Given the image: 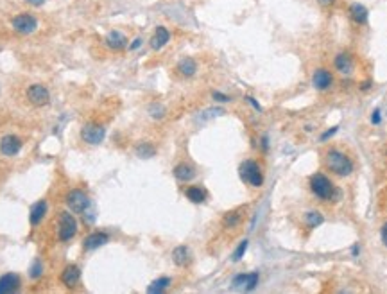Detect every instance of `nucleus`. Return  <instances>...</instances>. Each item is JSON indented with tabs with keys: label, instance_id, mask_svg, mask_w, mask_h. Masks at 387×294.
<instances>
[{
	"label": "nucleus",
	"instance_id": "1",
	"mask_svg": "<svg viewBox=\"0 0 387 294\" xmlns=\"http://www.w3.org/2000/svg\"><path fill=\"white\" fill-rule=\"evenodd\" d=\"M326 165L339 176H348L353 171V163H351L350 158L346 154L339 153L337 149L328 151V154H326Z\"/></svg>",
	"mask_w": 387,
	"mask_h": 294
},
{
	"label": "nucleus",
	"instance_id": "2",
	"mask_svg": "<svg viewBox=\"0 0 387 294\" xmlns=\"http://www.w3.org/2000/svg\"><path fill=\"white\" fill-rule=\"evenodd\" d=\"M239 174L242 178V181H246L251 186H262V183H264V176H262L260 167L253 160L242 161V165L239 169Z\"/></svg>",
	"mask_w": 387,
	"mask_h": 294
},
{
	"label": "nucleus",
	"instance_id": "3",
	"mask_svg": "<svg viewBox=\"0 0 387 294\" xmlns=\"http://www.w3.org/2000/svg\"><path fill=\"white\" fill-rule=\"evenodd\" d=\"M310 188L321 199H332L333 196V185L325 174H314L310 178Z\"/></svg>",
	"mask_w": 387,
	"mask_h": 294
},
{
	"label": "nucleus",
	"instance_id": "4",
	"mask_svg": "<svg viewBox=\"0 0 387 294\" xmlns=\"http://www.w3.org/2000/svg\"><path fill=\"white\" fill-rule=\"evenodd\" d=\"M75 233H77V222H75L74 215H70L68 212H61V215H59V240L68 242Z\"/></svg>",
	"mask_w": 387,
	"mask_h": 294
},
{
	"label": "nucleus",
	"instance_id": "5",
	"mask_svg": "<svg viewBox=\"0 0 387 294\" xmlns=\"http://www.w3.org/2000/svg\"><path fill=\"white\" fill-rule=\"evenodd\" d=\"M67 204L72 212H75V214H82L86 208H90V199L82 190L75 188V190H70V192H68Z\"/></svg>",
	"mask_w": 387,
	"mask_h": 294
},
{
	"label": "nucleus",
	"instance_id": "6",
	"mask_svg": "<svg viewBox=\"0 0 387 294\" xmlns=\"http://www.w3.org/2000/svg\"><path fill=\"white\" fill-rule=\"evenodd\" d=\"M38 27V20L31 14H18V16L13 18V29L20 34H31V32L36 31Z\"/></svg>",
	"mask_w": 387,
	"mask_h": 294
},
{
	"label": "nucleus",
	"instance_id": "7",
	"mask_svg": "<svg viewBox=\"0 0 387 294\" xmlns=\"http://www.w3.org/2000/svg\"><path fill=\"white\" fill-rule=\"evenodd\" d=\"M81 136L86 143L95 145V143H100L104 140V136H106V129H104L102 125H97V124H86L84 128L81 129Z\"/></svg>",
	"mask_w": 387,
	"mask_h": 294
},
{
	"label": "nucleus",
	"instance_id": "8",
	"mask_svg": "<svg viewBox=\"0 0 387 294\" xmlns=\"http://www.w3.org/2000/svg\"><path fill=\"white\" fill-rule=\"evenodd\" d=\"M258 283V272H247V275H236L231 282L235 290H253Z\"/></svg>",
	"mask_w": 387,
	"mask_h": 294
},
{
	"label": "nucleus",
	"instance_id": "9",
	"mask_svg": "<svg viewBox=\"0 0 387 294\" xmlns=\"http://www.w3.org/2000/svg\"><path fill=\"white\" fill-rule=\"evenodd\" d=\"M27 99L31 100L34 106H45L50 100V93L43 85H32L31 88L27 90Z\"/></svg>",
	"mask_w": 387,
	"mask_h": 294
},
{
	"label": "nucleus",
	"instance_id": "10",
	"mask_svg": "<svg viewBox=\"0 0 387 294\" xmlns=\"http://www.w3.org/2000/svg\"><path fill=\"white\" fill-rule=\"evenodd\" d=\"M20 149H22V140L18 138V136L6 135L0 140V151H2V154H6V156H14V154L20 153Z\"/></svg>",
	"mask_w": 387,
	"mask_h": 294
},
{
	"label": "nucleus",
	"instance_id": "11",
	"mask_svg": "<svg viewBox=\"0 0 387 294\" xmlns=\"http://www.w3.org/2000/svg\"><path fill=\"white\" fill-rule=\"evenodd\" d=\"M20 287V276L14 272H7V275L0 276V294H9Z\"/></svg>",
	"mask_w": 387,
	"mask_h": 294
},
{
	"label": "nucleus",
	"instance_id": "12",
	"mask_svg": "<svg viewBox=\"0 0 387 294\" xmlns=\"http://www.w3.org/2000/svg\"><path fill=\"white\" fill-rule=\"evenodd\" d=\"M79 280H81V269H79L77 265H67L64 271L61 272V282L67 287L77 285Z\"/></svg>",
	"mask_w": 387,
	"mask_h": 294
},
{
	"label": "nucleus",
	"instance_id": "13",
	"mask_svg": "<svg viewBox=\"0 0 387 294\" xmlns=\"http://www.w3.org/2000/svg\"><path fill=\"white\" fill-rule=\"evenodd\" d=\"M168 39H170V32H168L163 25H160V27H156L153 38H150V47H153L154 50H160L167 45Z\"/></svg>",
	"mask_w": 387,
	"mask_h": 294
},
{
	"label": "nucleus",
	"instance_id": "14",
	"mask_svg": "<svg viewBox=\"0 0 387 294\" xmlns=\"http://www.w3.org/2000/svg\"><path fill=\"white\" fill-rule=\"evenodd\" d=\"M104 43H106L111 50H120L127 45V38H125L120 31H111L110 34L104 38Z\"/></svg>",
	"mask_w": 387,
	"mask_h": 294
},
{
	"label": "nucleus",
	"instance_id": "15",
	"mask_svg": "<svg viewBox=\"0 0 387 294\" xmlns=\"http://www.w3.org/2000/svg\"><path fill=\"white\" fill-rule=\"evenodd\" d=\"M312 81H314V86L317 90H326L333 82V77H332V74H330L328 70L319 68V70L314 74V79H312Z\"/></svg>",
	"mask_w": 387,
	"mask_h": 294
},
{
	"label": "nucleus",
	"instance_id": "16",
	"mask_svg": "<svg viewBox=\"0 0 387 294\" xmlns=\"http://www.w3.org/2000/svg\"><path fill=\"white\" fill-rule=\"evenodd\" d=\"M107 240H110V237H107L106 233H102V232L92 233V235L86 237V240H84V247H86V249H88V251L97 249V247L104 246V244H106Z\"/></svg>",
	"mask_w": 387,
	"mask_h": 294
},
{
	"label": "nucleus",
	"instance_id": "17",
	"mask_svg": "<svg viewBox=\"0 0 387 294\" xmlns=\"http://www.w3.org/2000/svg\"><path fill=\"white\" fill-rule=\"evenodd\" d=\"M45 214H47V203L41 199V201H38V203H36L34 206L31 208V224L32 226H38L39 222L43 221Z\"/></svg>",
	"mask_w": 387,
	"mask_h": 294
},
{
	"label": "nucleus",
	"instance_id": "18",
	"mask_svg": "<svg viewBox=\"0 0 387 294\" xmlns=\"http://www.w3.org/2000/svg\"><path fill=\"white\" fill-rule=\"evenodd\" d=\"M172 260H174V264L179 265V267H183V265L188 264V262H190V251H188V247H185V246L176 247V249L172 251Z\"/></svg>",
	"mask_w": 387,
	"mask_h": 294
},
{
	"label": "nucleus",
	"instance_id": "19",
	"mask_svg": "<svg viewBox=\"0 0 387 294\" xmlns=\"http://www.w3.org/2000/svg\"><path fill=\"white\" fill-rule=\"evenodd\" d=\"M350 16L355 24H365V20H368V9L362 4H353L350 7Z\"/></svg>",
	"mask_w": 387,
	"mask_h": 294
},
{
	"label": "nucleus",
	"instance_id": "20",
	"mask_svg": "<svg viewBox=\"0 0 387 294\" xmlns=\"http://www.w3.org/2000/svg\"><path fill=\"white\" fill-rule=\"evenodd\" d=\"M174 176L179 181H190V179L196 176V171H193V167H190L188 163H179L178 167L174 169Z\"/></svg>",
	"mask_w": 387,
	"mask_h": 294
},
{
	"label": "nucleus",
	"instance_id": "21",
	"mask_svg": "<svg viewBox=\"0 0 387 294\" xmlns=\"http://www.w3.org/2000/svg\"><path fill=\"white\" fill-rule=\"evenodd\" d=\"M335 68L342 74H350L353 70V59H351L348 54H339L335 57Z\"/></svg>",
	"mask_w": 387,
	"mask_h": 294
},
{
	"label": "nucleus",
	"instance_id": "22",
	"mask_svg": "<svg viewBox=\"0 0 387 294\" xmlns=\"http://www.w3.org/2000/svg\"><path fill=\"white\" fill-rule=\"evenodd\" d=\"M178 70L181 72L183 75H186V77H190V75H193V74H196V70H197V65H196V61H193L192 57H185V59H181V61H179V65H178Z\"/></svg>",
	"mask_w": 387,
	"mask_h": 294
},
{
	"label": "nucleus",
	"instance_id": "23",
	"mask_svg": "<svg viewBox=\"0 0 387 294\" xmlns=\"http://www.w3.org/2000/svg\"><path fill=\"white\" fill-rule=\"evenodd\" d=\"M185 196L188 197L192 203H203V201L206 199V192H204L201 186H188V188L185 190Z\"/></svg>",
	"mask_w": 387,
	"mask_h": 294
},
{
	"label": "nucleus",
	"instance_id": "24",
	"mask_svg": "<svg viewBox=\"0 0 387 294\" xmlns=\"http://www.w3.org/2000/svg\"><path fill=\"white\" fill-rule=\"evenodd\" d=\"M168 285H170V278H158V280H154L149 287H147V292H150V294L163 292Z\"/></svg>",
	"mask_w": 387,
	"mask_h": 294
},
{
	"label": "nucleus",
	"instance_id": "25",
	"mask_svg": "<svg viewBox=\"0 0 387 294\" xmlns=\"http://www.w3.org/2000/svg\"><path fill=\"white\" fill-rule=\"evenodd\" d=\"M307 222L310 228H315L322 222V215L319 212H310V214H307Z\"/></svg>",
	"mask_w": 387,
	"mask_h": 294
},
{
	"label": "nucleus",
	"instance_id": "26",
	"mask_svg": "<svg viewBox=\"0 0 387 294\" xmlns=\"http://www.w3.org/2000/svg\"><path fill=\"white\" fill-rule=\"evenodd\" d=\"M239 222H240V215L236 214V212H229V214H226L224 224L228 226V228H235Z\"/></svg>",
	"mask_w": 387,
	"mask_h": 294
},
{
	"label": "nucleus",
	"instance_id": "27",
	"mask_svg": "<svg viewBox=\"0 0 387 294\" xmlns=\"http://www.w3.org/2000/svg\"><path fill=\"white\" fill-rule=\"evenodd\" d=\"M136 153H138V156H142V158H150L154 154V149L149 145V143H143V145H140L138 149H136Z\"/></svg>",
	"mask_w": 387,
	"mask_h": 294
},
{
	"label": "nucleus",
	"instance_id": "28",
	"mask_svg": "<svg viewBox=\"0 0 387 294\" xmlns=\"http://www.w3.org/2000/svg\"><path fill=\"white\" fill-rule=\"evenodd\" d=\"M246 249H247V240H242V242H240V246L236 247V251L233 253V260L239 262L240 258H242V255L246 253Z\"/></svg>",
	"mask_w": 387,
	"mask_h": 294
},
{
	"label": "nucleus",
	"instance_id": "29",
	"mask_svg": "<svg viewBox=\"0 0 387 294\" xmlns=\"http://www.w3.org/2000/svg\"><path fill=\"white\" fill-rule=\"evenodd\" d=\"M31 278H38L39 275H41V264H39V260H36L34 264H32V267H31Z\"/></svg>",
	"mask_w": 387,
	"mask_h": 294
},
{
	"label": "nucleus",
	"instance_id": "30",
	"mask_svg": "<svg viewBox=\"0 0 387 294\" xmlns=\"http://www.w3.org/2000/svg\"><path fill=\"white\" fill-rule=\"evenodd\" d=\"M138 47H142V38H135V39H133V43L129 45V49H131V50H136Z\"/></svg>",
	"mask_w": 387,
	"mask_h": 294
},
{
	"label": "nucleus",
	"instance_id": "31",
	"mask_svg": "<svg viewBox=\"0 0 387 294\" xmlns=\"http://www.w3.org/2000/svg\"><path fill=\"white\" fill-rule=\"evenodd\" d=\"M213 97L217 100H221V102H228V100H229L228 95H222V93H219V92H213Z\"/></svg>",
	"mask_w": 387,
	"mask_h": 294
},
{
	"label": "nucleus",
	"instance_id": "32",
	"mask_svg": "<svg viewBox=\"0 0 387 294\" xmlns=\"http://www.w3.org/2000/svg\"><path fill=\"white\" fill-rule=\"evenodd\" d=\"M382 240H383V244L387 246V222L383 224V228H382Z\"/></svg>",
	"mask_w": 387,
	"mask_h": 294
},
{
	"label": "nucleus",
	"instance_id": "33",
	"mask_svg": "<svg viewBox=\"0 0 387 294\" xmlns=\"http://www.w3.org/2000/svg\"><path fill=\"white\" fill-rule=\"evenodd\" d=\"M371 120L375 122V124H378V122H380V111H375V113H373V118H371Z\"/></svg>",
	"mask_w": 387,
	"mask_h": 294
},
{
	"label": "nucleus",
	"instance_id": "34",
	"mask_svg": "<svg viewBox=\"0 0 387 294\" xmlns=\"http://www.w3.org/2000/svg\"><path fill=\"white\" fill-rule=\"evenodd\" d=\"M27 2L32 6H41V4H45V0H27Z\"/></svg>",
	"mask_w": 387,
	"mask_h": 294
},
{
	"label": "nucleus",
	"instance_id": "35",
	"mask_svg": "<svg viewBox=\"0 0 387 294\" xmlns=\"http://www.w3.org/2000/svg\"><path fill=\"white\" fill-rule=\"evenodd\" d=\"M246 99H247V100H249V102H251V104H253V106H254V108H256V110H260V104H256V100H254V99H253V97H246Z\"/></svg>",
	"mask_w": 387,
	"mask_h": 294
},
{
	"label": "nucleus",
	"instance_id": "36",
	"mask_svg": "<svg viewBox=\"0 0 387 294\" xmlns=\"http://www.w3.org/2000/svg\"><path fill=\"white\" fill-rule=\"evenodd\" d=\"M319 2H321L322 6H330V4H333L335 0H319Z\"/></svg>",
	"mask_w": 387,
	"mask_h": 294
}]
</instances>
